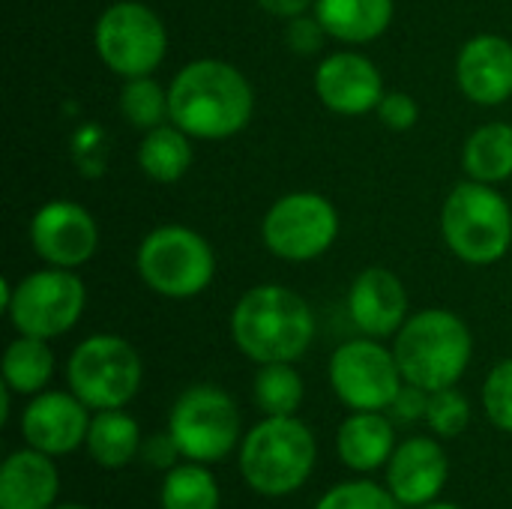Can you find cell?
I'll use <instances>...</instances> for the list:
<instances>
[{"label": "cell", "instance_id": "d590c367", "mask_svg": "<svg viewBox=\"0 0 512 509\" xmlns=\"http://www.w3.org/2000/svg\"><path fill=\"white\" fill-rule=\"evenodd\" d=\"M417 509H462V507H456V504H426V507H417Z\"/></svg>", "mask_w": 512, "mask_h": 509}, {"label": "cell", "instance_id": "83f0119b", "mask_svg": "<svg viewBox=\"0 0 512 509\" xmlns=\"http://www.w3.org/2000/svg\"><path fill=\"white\" fill-rule=\"evenodd\" d=\"M120 114L141 132L162 126L165 120H171L168 111V90L150 78V75H138V78H123L120 87Z\"/></svg>", "mask_w": 512, "mask_h": 509}, {"label": "cell", "instance_id": "836d02e7", "mask_svg": "<svg viewBox=\"0 0 512 509\" xmlns=\"http://www.w3.org/2000/svg\"><path fill=\"white\" fill-rule=\"evenodd\" d=\"M429 390L423 387H414V384H402L399 396L393 399V405L387 408L393 420L399 423H417V420H426V411H429Z\"/></svg>", "mask_w": 512, "mask_h": 509}, {"label": "cell", "instance_id": "8992f818", "mask_svg": "<svg viewBox=\"0 0 512 509\" xmlns=\"http://www.w3.org/2000/svg\"><path fill=\"white\" fill-rule=\"evenodd\" d=\"M135 270L150 291L168 300H189L207 291L216 276L213 246L186 225H159L153 228L138 252Z\"/></svg>", "mask_w": 512, "mask_h": 509}, {"label": "cell", "instance_id": "7402d4cb", "mask_svg": "<svg viewBox=\"0 0 512 509\" xmlns=\"http://www.w3.org/2000/svg\"><path fill=\"white\" fill-rule=\"evenodd\" d=\"M138 168L156 180V183H177L192 168V135L183 132L177 123H162L156 129H147L138 150H135Z\"/></svg>", "mask_w": 512, "mask_h": 509}, {"label": "cell", "instance_id": "d6a6232c", "mask_svg": "<svg viewBox=\"0 0 512 509\" xmlns=\"http://www.w3.org/2000/svg\"><path fill=\"white\" fill-rule=\"evenodd\" d=\"M375 111H378L381 123H384L387 129H393V132H408V129H414L417 120H420V105H417V99H414L411 93H402V90L384 93V99L378 102Z\"/></svg>", "mask_w": 512, "mask_h": 509}, {"label": "cell", "instance_id": "ac0fdd59", "mask_svg": "<svg viewBox=\"0 0 512 509\" xmlns=\"http://www.w3.org/2000/svg\"><path fill=\"white\" fill-rule=\"evenodd\" d=\"M456 81L477 105H501L512 96V42L498 33L468 39L456 57Z\"/></svg>", "mask_w": 512, "mask_h": 509}, {"label": "cell", "instance_id": "d6986e66", "mask_svg": "<svg viewBox=\"0 0 512 509\" xmlns=\"http://www.w3.org/2000/svg\"><path fill=\"white\" fill-rule=\"evenodd\" d=\"M54 456L33 447L12 453L0 468V509H51L60 492Z\"/></svg>", "mask_w": 512, "mask_h": 509}, {"label": "cell", "instance_id": "603a6c76", "mask_svg": "<svg viewBox=\"0 0 512 509\" xmlns=\"http://www.w3.org/2000/svg\"><path fill=\"white\" fill-rule=\"evenodd\" d=\"M87 456L108 468V471H117V468H126L138 450H141V429L135 423V417H129L123 408H114V411H96V417L90 420V429H87Z\"/></svg>", "mask_w": 512, "mask_h": 509}, {"label": "cell", "instance_id": "f1b7e54d", "mask_svg": "<svg viewBox=\"0 0 512 509\" xmlns=\"http://www.w3.org/2000/svg\"><path fill=\"white\" fill-rule=\"evenodd\" d=\"M426 423L438 438H456L468 429L471 423V402L465 399V393H459L456 387H444L435 390L429 396V411H426Z\"/></svg>", "mask_w": 512, "mask_h": 509}, {"label": "cell", "instance_id": "9c48e42d", "mask_svg": "<svg viewBox=\"0 0 512 509\" xmlns=\"http://www.w3.org/2000/svg\"><path fill=\"white\" fill-rule=\"evenodd\" d=\"M168 435L189 462H219L240 441V408L216 384L183 390L168 417Z\"/></svg>", "mask_w": 512, "mask_h": 509}, {"label": "cell", "instance_id": "1f68e13d", "mask_svg": "<svg viewBox=\"0 0 512 509\" xmlns=\"http://www.w3.org/2000/svg\"><path fill=\"white\" fill-rule=\"evenodd\" d=\"M327 36H330V33H327L324 24L315 18V12H312V15L303 12V15H297V18H288L285 42H288V48H291L294 54H300V57L318 54V51L324 48Z\"/></svg>", "mask_w": 512, "mask_h": 509}, {"label": "cell", "instance_id": "e575fe53", "mask_svg": "<svg viewBox=\"0 0 512 509\" xmlns=\"http://www.w3.org/2000/svg\"><path fill=\"white\" fill-rule=\"evenodd\" d=\"M255 3L276 18H297L315 6V0H255Z\"/></svg>", "mask_w": 512, "mask_h": 509}, {"label": "cell", "instance_id": "e0dca14e", "mask_svg": "<svg viewBox=\"0 0 512 509\" xmlns=\"http://www.w3.org/2000/svg\"><path fill=\"white\" fill-rule=\"evenodd\" d=\"M450 462L438 441L408 438L387 462V489L402 507H426L447 486Z\"/></svg>", "mask_w": 512, "mask_h": 509}, {"label": "cell", "instance_id": "4fadbf2b", "mask_svg": "<svg viewBox=\"0 0 512 509\" xmlns=\"http://www.w3.org/2000/svg\"><path fill=\"white\" fill-rule=\"evenodd\" d=\"M33 252L48 267H81L99 249V225L93 213L75 201H48L30 219Z\"/></svg>", "mask_w": 512, "mask_h": 509}, {"label": "cell", "instance_id": "6da1fadb", "mask_svg": "<svg viewBox=\"0 0 512 509\" xmlns=\"http://www.w3.org/2000/svg\"><path fill=\"white\" fill-rule=\"evenodd\" d=\"M171 123L192 138L222 141L243 132L255 111V93L246 75L225 60H192L168 87Z\"/></svg>", "mask_w": 512, "mask_h": 509}, {"label": "cell", "instance_id": "5bb4252c", "mask_svg": "<svg viewBox=\"0 0 512 509\" xmlns=\"http://www.w3.org/2000/svg\"><path fill=\"white\" fill-rule=\"evenodd\" d=\"M90 408L69 390H42L30 399V405L21 414V435L27 447L48 453V456H66L78 450L87 441L90 429Z\"/></svg>", "mask_w": 512, "mask_h": 509}, {"label": "cell", "instance_id": "8fae6325", "mask_svg": "<svg viewBox=\"0 0 512 509\" xmlns=\"http://www.w3.org/2000/svg\"><path fill=\"white\" fill-rule=\"evenodd\" d=\"M264 246L282 261H315L339 237V210L318 192L282 195L261 222Z\"/></svg>", "mask_w": 512, "mask_h": 509}, {"label": "cell", "instance_id": "30bf717a", "mask_svg": "<svg viewBox=\"0 0 512 509\" xmlns=\"http://www.w3.org/2000/svg\"><path fill=\"white\" fill-rule=\"evenodd\" d=\"M93 42L99 60L114 75L138 78L150 75L165 60L168 30L150 6L138 0H120L99 15Z\"/></svg>", "mask_w": 512, "mask_h": 509}, {"label": "cell", "instance_id": "ba28073f", "mask_svg": "<svg viewBox=\"0 0 512 509\" xmlns=\"http://www.w3.org/2000/svg\"><path fill=\"white\" fill-rule=\"evenodd\" d=\"M0 300L12 327L21 336L57 339L78 324L87 303V291L72 270L45 267L15 285L3 282Z\"/></svg>", "mask_w": 512, "mask_h": 509}, {"label": "cell", "instance_id": "5b68a950", "mask_svg": "<svg viewBox=\"0 0 512 509\" xmlns=\"http://www.w3.org/2000/svg\"><path fill=\"white\" fill-rule=\"evenodd\" d=\"M441 234L459 261L477 267L495 264L512 246L510 204L492 183L465 180L444 201Z\"/></svg>", "mask_w": 512, "mask_h": 509}, {"label": "cell", "instance_id": "d4e9b609", "mask_svg": "<svg viewBox=\"0 0 512 509\" xmlns=\"http://www.w3.org/2000/svg\"><path fill=\"white\" fill-rule=\"evenodd\" d=\"M51 375H54V354L48 348V339L18 333V339L9 342L3 354V384L12 393L36 396L45 390Z\"/></svg>", "mask_w": 512, "mask_h": 509}, {"label": "cell", "instance_id": "4316f807", "mask_svg": "<svg viewBox=\"0 0 512 509\" xmlns=\"http://www.w3.org/2000/svg\"><path fill=\"white\" fill-rule=\"evenodd\" d=\"M303 393V378L291 363H264L252 384L255 405L264 417H294Z\"/></svg>", "mask_w": 512, "mask_h": 509}, {"label": "cell", "instance_id": "ffe728a7", "mask_svg": "<svg viewBox=\"0 0 512 509\" xmlns=\"http://www.w3.org/2000/svg\"><path fill=\"white\" fill-rule=\"evenodd\" d=\"M339 459L351 471H378L396 450V432L381 411H354L336 435Z\"/></svg>", "mask_w": 512, "mask_h": 509}, {"label": "cell", "instance_id": "44dd1931", "mask_svg": "<svg viewBox=\"0 0 512 509\" xmlns=\"http://www.w3.org/2000/svg\"><path fill=\"white\" fill-rule=\"evenodd\" d=\"M312 12L333 39L363 45L390 27L393 0H315Z\"/></svg>", "mask_w": 512, "mask_h": 509}, {"label": "cell", "instance_id": "9a60e30c", "mask_svg": "<svg viewBox=\"0 0 512 509\" xmlns=\"http://www.w3.org/2000/svg\"><path fill=\"white\" fill-rule=\"evenodd\" d=\"M315 93L330 111L357 117L375 111L387 90L378 66L369 57L357 51H336L318 63Z\"/></svg>", "mask_w": 512, "mask_h": 509}, {"label": "cell", "instance_id": "2e32d148", "mask_svg": "<svg viewBox=\"0 0 512 509\" xmlns=\"http://www.w3.org/2000/svg\"><path fill=\"white\" fill-rule=\"evenodd\" d=\"M348 315L360 333L387 339L402 330L408 315V291L402 279L387 267H366L357 273L348 291Z\"/></svg>", "mask_w": 512, "mask_h": 509}, {"label": "cell", "instance_id": "8d00e7d4", "mask_svg": "<svg viewBox=\"0 0 512 509\" xmlns=\"http://www.w3.org/2000/svg\"><path fill=\"white\" fill-rule=\"evenodd\" d=\"M57 509H90V507H81V504H66V507H57Z\"/></svg>", "mask_w": 512, "mask_h": 509}, {"label": "cell", "instance_id": "277c9868", "mask_svg": "<svg viewBox=\"0 0 512 509\" xmlns=\"http://www.w3.org/2000/svg\"><path fill=\"white\" fill-rule=\"evenodd\" d=\"M315 459V435L297 417H264L240 447L243 480L264 498L297 492L309 480Z\"/></svg>", "mask_w": 512, "mask_h": 509}, {"label": "cell", "instance_id": "7a4b0ae2", "mask_svg": "<svg viewBox=\"0 0 512 509\" xmlns=\"http://www.w3.org/2000/svg\"><path fill=\"white\" fill-rule=\"evenodd\" d=\"M231 339L258 366L294 363L315 339L312 306L285 285H255L231 312Z\"/></svg>", "mask_w": 512, "mask_h": 509}, {"label": "cell", "instance_id": "7c38bea8", "mask_svg": "<svg viewBox=\"0 0 512 509\" xmlns=\"http://www.w3.org/2000/svg\"><path fill=\"white\" fill-rule=\"evenodd\" d=\"M402 384L396 354L372 336L351 339L330 357V387L351 411H387Z\"/></svg>", "mask_w": 512, "mask_h": 509}, {"label": "cell", "instance_id": "3957f363", "mask_svg": "<svg viewBox=\"0 0 512 509\" xmlns=\"http://www.w3.org/2000/svg\"><path fill=\"white\" fill-rule=\"evenodd\" d=\"M471 351V330L450 309H423L411 315L393 345L402 378L429 393L456 387L471 363Z\"/></svg>", "mask_w": 512, "mask_h": 509}, {"label": "cell", "instance_id": "52a82bcc", "mask_svg": "<svg viewBox=\"0 0 512 509\" xmlns=\"http://www.w3.org/2000/svg\"><path fill=\"white\" fill-rule=\"evenodd\" d=\"M141 378L144 363L138 351L114 333L87 336L66 363V384L90 411L126 408L141 390Z\"/></svg>", "mask_w": 512, "mask_h": 509}, {"label": "cell", "instance_id": "4dcf8cb0", "mask_svg": "<svg viewBox=\"0 0 512 509\" xmlns=\"http://www.w3.org/2000/svg\"><path fill=\"white\" fill-rule=\"evenodd\" d=\"M483 408L495 429L512 432V357L489 372L483 384Z\"/></svg>", "mask_w": 512, "mask_h": 509}, {"label": "cell", "instance_id": "f546056e", "mask_svg": "<svg viewBox=\"0 0 512 509\" xmlns=\"http://www.w3.org/2000/svg\"><path fill=\"white\" fill-rule=\"evenodd\" d=\"M402 504L393 498L390 489H381L378 483L369 480H354V483H339L333 486L315 509H399Z\"/></svg>", "mask_w": 512, "mask_h": 509}, {"label": "cell", "instance_id": "484cf974", "mask_svg": "<svg viewBox=\"0 0 512 509\" xmlns=\"http://www.w3.org/2000/svg\"><path fill=\"white\" fill-rule=\"evenodd\" d=\"M159 504L162 509H219V483L201 462L177 465L162 480Z\"/></svg>", "mask_w": 512, "mask_h": 509}, {"label": "cell", "instance_id": "cb8c5ba5", "mask_svg": "<svg viewBox=\"0 0 512 509\" xmlns=\"http://www.w3.org/2000/svg\"><path fill=\"white\" fill-rule=\"evenodd\" d=\"M462 165L471 180L480 183H504L512 177V126L510 123H486L471 132L462 150Z\"/></svg>", "mask_w": 512, "mask_h": 509}]
</instances>
